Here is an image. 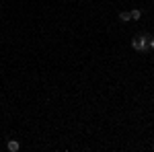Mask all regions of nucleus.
<instances>
[{"mask_svg": "<svg viewBox=\"0 0 154 152\" xmlns=\"http://www.w3.org/2000/svg\"><path fill=\"white\" fill-rule=\"evenodd\" d=\"M6 148H8L11 152H19V150H21V144H19L17 140H8V144H6Z\"/></svg>", "mask_w": 154, "mask_h": 152, "instance_id": "nucleus-1", "label": "nucleus"}, {"mask_svg": "<svg viewBox=\"0 0 154 152\" xmlns=\"http://www.w3.org/2000/svg\"><path fill=\"white\" fill-rule=\"evenodd\" d=\"M119 21H121V23H128V21H131V17H130V12H125V11H121V12H119Z\"/></svg>", "mask_w": 154, "mask_h": 152, "instance_id": "nucleus-2", "label": "nucleus"}, {"mask_svg": "<svg viewBox=\"0 0 154 152\" xmlns=\"http://www.w3.org/2000/svg\"><path fill=\"white\" fill-rule=\"evenodd\" d=\"M130 17H131V19H134V21H138V19L142 17V11H140V8H134V11L130 12Z\"/></svg>", "mask_w": 154, "mask_h": 152, "instance_id": "nucleus-3", "label": "nucleus"}]
</instances>
